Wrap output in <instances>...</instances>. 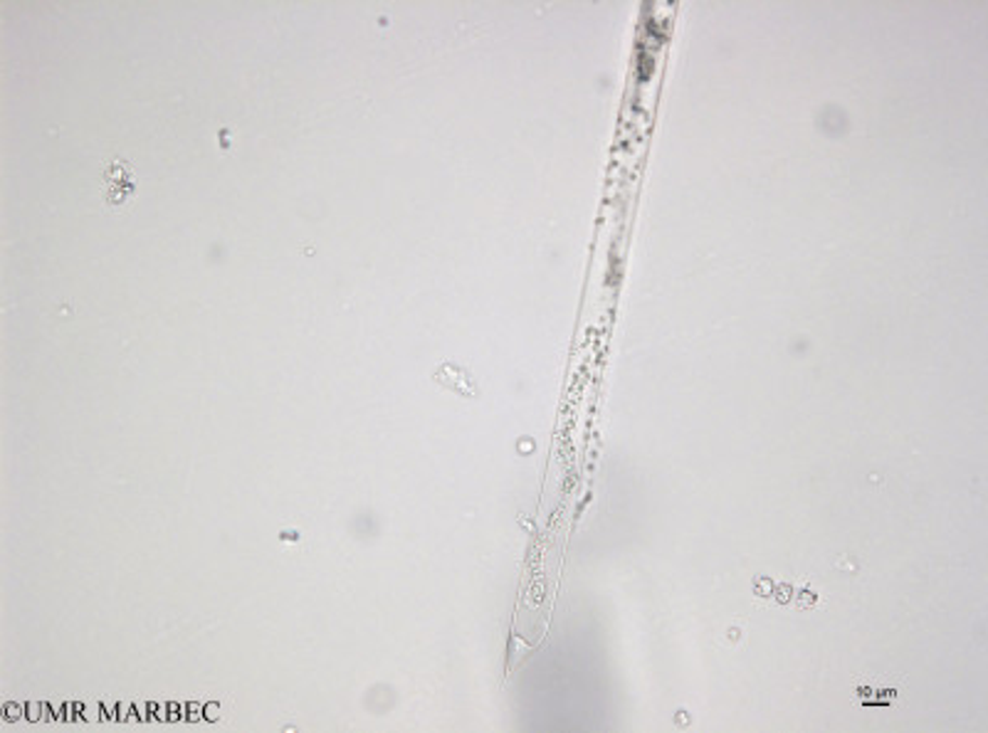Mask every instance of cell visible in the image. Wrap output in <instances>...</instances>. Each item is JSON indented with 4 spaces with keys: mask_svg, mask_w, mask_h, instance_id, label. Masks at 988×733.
<instances>
[{
    "mask_svg": "<svg viewBox=\"0 0 988 733\" xmlns=\"http://www.w3.org/2000/svg\"><path fill=\"white\" fill-rule=\"evenodd\" d=\"M134 195H137V174H134L131 163L114 159L102 174L104 207L112 213H119L131 203Z\"/></svg>",
    "mask_w": 988,
    "mask_h": 733,
    "instance_id": "1",
    "label": "cell"
}]
</instances>
